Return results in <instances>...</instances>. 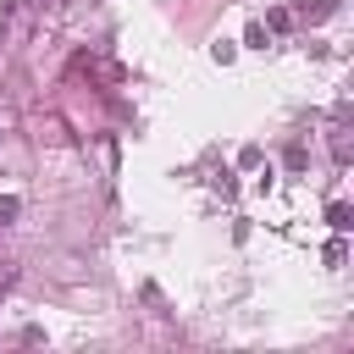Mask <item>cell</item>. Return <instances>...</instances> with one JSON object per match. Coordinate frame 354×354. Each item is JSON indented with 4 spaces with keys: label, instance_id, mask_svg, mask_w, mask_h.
Masks as SVG:
<instances>
[{
    "label": "cell",
    "instance_id": "6da1fadb",
    "mask_svg": "<svg viewBox=\"0 0 354 354\" xmlns=\"http://www.w3.org/2000/svg\"><path fill=\"white\" fill-rule=\"evenodd\" d=\"M326 221H332V232H348V227H354V210H348L343 199H332V205H326Z\"/></svg>",
    "mask_w": 354,
    "mask_h": 354
},
{
    "label": "cell",
    "instance_id": "7a4b0ae2",
    "mask_svg": "<svg viewBox=\"0 0 354 354\" xmlns=\"http://www.w3.org/2000/svg\"><path fill=\"white\" fill-rule=\"evenodd\" d=\"M17 216H22V199L17 194H0V227H11Z\"/></svg>",
    "mask_w": 354,
    "mask_h": 354
},
{
    "label": "cell",
    "instance_id": "3957f363",
    "mask_svg": "<svg viewBox=\"0 0 354 354\" xmlns=\"http://www.w3.org/2000/svg\"><path fill=\"white\" fill-rule=\"evenodd\" d=\"M288 28H293V11H282V6H277V11L266 17V33H288Z\"/></svg>",
    "mask_w": 354,
    "mask_h": 354
},
{
    "label": "cell",
    "instance_id": "277c9868",
    "mask_svg": "<svg viewBox=\"0 0 354 354\" xmlns=\"http://www.w3.org/2000/svg\"><path fill=\"white\" fill-rule=\"evenodd\" d=\"M343 260H348V243H343V232H337V238L326 243V266H343Z\"/></svg>",
    "mask_w": 354,
    "mask_h": 354
},
{
    "label": "cell",
    "instance_id": "5b68a950",
    "mask_svg": "<svg viewBox=\"0 0 354 354\" xmlns=\"http://www.w3.org/2000/svg\"><path fill=\"white\" fill-rule=\"evenodd\" d=\"M299 6H304V11H310V22H321V17H332V11H337V6H332V0H315V6H310V0H299Z\"/></svg>",
    "mask_w": 354,
    "mask_h": 354
}]
</instances>
